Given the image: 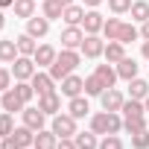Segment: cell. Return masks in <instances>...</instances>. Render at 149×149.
<instances>
[{
  "instance_id": "29",
  "label": "cell",
  "mask_w": 149,
  "mask_h": 149,
  "mask_svg": "<svg viewBox=\"0 0 149 149\" xmlns=\"http://www.w3.org/2000/svg\"><path fill=\"white\" fill-rule=\"evenodd\" d=\"M41 9H44V18H47V21H56V18L64 15V6L58 3V0H44V6H41Z\"/></svg>"
},
{
  "instance_id": "26",
  "label": "cell",
  "mask_w": 149,
  "mask_h": 149,
  "mask_svg": "<svg viewBox=\"0 0 149 149\" xmlns=\"http://www.w3.org/2000/svg\"><path fill=\"white\" fill-rule=\"evenodd\" d=\"M12 9H15V18L29 21V18L35 15V0H15V3H12Z\"/></svg>"
},
{
  "instance_id": "25",
  "label": "cell",
  "mask_w": 149,
  "mask_h": 149,
  "mask_svg": "<svg viewBox=\"0 0 149 149\" xmlns=\"http://www.w3.org/2000/svg\"><path fill=\"white\" fill-rule=\"evenodd\" d=\"M21 53H18V44H15V38H6V41H0V61H15Z\"/></svg>"
},
{
  "instance_id": "10",
  "label": "cell",
  "mask_w": 149,
  "mask_h": 149,
  "mask_svg": "<svg viewBox=\"0 0 149 149\" xmlns=\"http://www.w3.org/2000/svg\"><path fill=\"white\" fill-rule=\"evenodd\" d=\"M29 82H32V88H35V94H38V97H44V94H53V91H56V79L50 76V73L35 70V76H32Z\"/></svg>"
},
{
  "instance_id": "39",
  "label": "cell",
  "mask_w": 149,
  "mask_h": 149,
  "mask_svg": "<svg viewBox=\"0 0 149 149\" xmlns=\"http://www.w3.org/2000/svg\"><path fill=\"white\" fill-rule=\"evenodd\" d=\"M100 149H123V140L117 134H105V140L100 143Z\"/></svg>"
},
{
  "instance_id": "43",
  "label": "cell",
  "mask_w": 149,
  "mask_h": 149,
  "mask_svg": "<svg viewBox=\"0 0 149 149\" xmlns=\"http://www.w3.org/2000/svg\"><path fill=\"white\" fill-rule=\"evenodd\" d=\"M140 35H143V41H149V21H143V26H140Z\"/></svg>"
},
{
  "instance_id": "1",
  "label": "cell",
  "mask_w": 149,
  "mask_h": 149,
  "mask_svg": "<svg viewBox=\"0 0 149 149\" xmlns=\"http://www.w3.org/2000/svg\"><path fill=\"white\" fill-rule=\"evenodd\" d=\"M79 61H82V58H79L76 50H61V53L56 56V61L50 64V76H53L56 82H61L64 76H70V73L79 67Z\"/></svg>"
},
{
  "instance_id": "9",
  "label": "cell",
  "mask_w": 149,
  "mask_h": 149,
  "mask_svg": "<svg viewBox=\"0 0 149 149\" xmlns=\"http://www.w3.org/2000/svg\"><path fill=\"white\" fill-rule=\"evenodd\" d=\"M82 41H85L82 26H67V29L61 32V47H64V50H79Z\"/></svg>"
},
{
  "instance_id": "23",
  "label": "cell",
  "mask_w": 149,
  "mask_h": 149,
  "mask_svg": "<svg viewBox=\"0 0 149 149\" xmlns=\"http://www.w3.org/2000/svg\"><path fill=\"white\" fill-rule=\"evenodd\" d=\"M15 44H18V53H21V56H35V50H38V44H35V38H32L29 32L18 35Z\"/></svg>"
},
{
  "instance_id": "19",
  "label": "cell",
  "mask_w": 149,
  "mask_h": 149,
  "mask_svg": "<svg viewBox=\"0 0 149 149\" xmlns=\"http://www.w3.org/2000/svg\"><path fill=\"white\" fill-rule=\"evenodd\" d=\"M117 76H120V79H126V82H132V79L137 76V61H134V58H129V56H126L123 61H117Z\"/></svg>"
},
{
  "instance_id": "16",
  "label": "cell",
  "mask_w": 149,
  "mask_h": 149,
  "mask_svg": "<svg viewBox=\"0 0 149 149\" xmlns=\"http://www.w3.org/2000/svg\"><path fill=\"white\" fill-rule=\"evenodd\" d=\"M38 108L44 111V114H58L61 111V97L53 91V94H44V97H38Z\"/></svg>"
},
{
  "instance_id": "44",
  "label": "cell",
  "mask_w": 149,
  "mask_h": 149,
  "mask_svg": "<svg viewBox=\"0 0 149 149\" xmlns=\"http://www.w3.org/2000/svg\"><path fill=\"white\" fill-rule=\"evenodd\" d=\"M140 53H143V58H149V41H143V47H140Z\"/></svg>"
},
{
  "instance_id": "48",
  "label": "cell",
  "mask_w": 149,
  "mask_h": 149,
  "mask_svg": "<svg viewBox=\"0 0 149 149\" xmlns=\"http://www.w3.org/2000/svg\"><path fill=\"white\" fill-rule=\"evenodd\" d=\"M143 108H146V114H149V97H146V100H143Z\"/></svg>"
},
{
  "instance_id": "22",
  "label": "cell",
  "mask_w": 149,
  "mask_h": 149,
  "mask_svg": "<svg viewBox=\"0 0 149 149\" xmlns=\"http://www.w3.org/2000/svg\"><path fill=\"white\" fill-rule=\"evenodd\" d=\"M88 111H91V105H88V100H85V97H73V100H70V105H67V114H73L76 120L88 117Z\"/></svg>"
},
{
  "instance_id": "21",
  "label": "cell",
  "mask_w": 149,
  "mask_h": 149,
  "mask_svg": "<svg viewBox=\"0 0 149 149\" xmlns=\"http://www.w3.org/2000/svg\"><path fill=\"white\" fill-rule=\"evenodd\" d=\"M12 137L21 143V149H32V143H35V132H32L29 126H18V129L12 132Z\"/></svg>"
},
{
  "instance_id": "5",
  "label": "cell",
  "mask_w": 149,
  "mask_h": 149,
  "mask_svg": "<svg viewBox=\"0 0 149 149\" xmlns=\"http://www.w3.org/2000/svg\"><path fill=\"white\" fill-rule=\"evenodd\" d=\"M0 108L9 111V114H15V111H24V108H26V102L21 100V94H18L15 88H9V91L0 94Z\"/></svg>"
},
{
  "instance_id": "17",
  "label": "cell",
  "mask_w": 149,
  "mask_h": 149,
  "mask_svg": "<svg viewBox=\"0 0 149 149\" xmlns=\"http://www.w3.org/2000/svg\"><path fill=\"white\" fill-rule=\"evenodd\" d=\"M56 56H58V53H56V50H53L50 44H41V47L35 50V56H32V61H35L38 67H50V64L56 61Z\"/></svg>"
},
{
  "instance_id": "15",
  "label": "cell",
  "mask_w": 149,
  "mask_h": 149,
  "mask_svg": "<svg viewBox=\"0 0 149 149\" xmlns=\"http://www.w3.org/2000/svg\"><path fill=\"white\" fill-rule=\"evenodd\" d=\"M102 56H105V61H108V64H117V61H123V58H126V44H123V41H108Z\"/></svg>"
},
{
  "instance_id": "20",
  "label": "cell",
  "mask_w": 149,
  "mask_h": 149,
  "mask_svg": "<svg viewBox=\"0 0 149 149\" xmlns=\"http://www.w3.org/2000/svg\"><path fill=\"white\" fill-rule=\"evenodd\" d=\"M94 73L100 76V82H102L105 88H114V82L120 79V76H117V67H111V64H97Z\"/></svg>"
},
{
  "instance_id": "46",
  "label": "cell",
  "mask_w": 149,
  "mask_h": 149,
  "mask_svg": "<svg viewBox=\"0 0 149 149\" xmlns=\"http://www.w3.org/2000/svg\"><path fill=\"white\" fill-rule=\"evenodd\" d=\"M15 0H0V9H6V6H12Z\"/></svg>"
},
{
  "instance_id": "27",
  "label": "cell",
  "mask_w": 149,
  "mask_h": 149,
  "mask_svg": "<svg viewBox=\"0 0 149 149\" xmlns=\"http://www.w3.org/2000/svg\"><path fill=\"white\" fill-rule=\"evenodd\" d=\"M73 140H76L79 149H100V140H97L94 132H76V134H73Z\"/></svg>"
},
{
  "instance_id": "14",
  "label": "cell",
  "mask_w": 149,
  "mask_h": 149,
  "mask_svg": "<svg viewBox=\"0 0 149 149\" xmlns=\"http://www.w3.org/2000/svg\"><path fill=\"white\" fill-rule=\"evenodd\" d=\"M26 32H29L32 38H44V35L50 32V21H47L44 15H41V18H35V15H32V18L26 21Z\"/></svg>"
},
{
  "instance_id": "40",
  "label": "cell",
  "mask_w": 149,
  "mask_h": 149,
  "mask_svg": "<svg viewBox=\"0 0 149 149\" xmlns=\"http://www.w3.org/2000/svg\"><path fill=\"white\" fill-rule=\"evenodd\" d=\"M9 88H12V73L0 67V94H3V91H9Z\"/></svg>"
},
{
  "instance_id": "33",
  "label": "cell",
  "mask_w": 149,
  "mask_h": 149,
  "mask_svg": "<svg viewBox=\"0 0 149 149\" xmlns=\"http://www.w3.org/2000/svg\"><path fill=\"white\" fill-rule=\"evenodd\" d=\"M102 91H105V85L100 82L97 73H94V76H85V94H88V97H100Z\"/></svg>"
},
{
  "instance_id": "8",
  "label": "cell",
  "mask_w": 149,
  "mask_h": 149,
  "mask_svg": "<svg viewBox=\"0 0 149 149\" xmlns=\"http://www.w3.org/2000/svg\"><path fill=\"white\" fill-rule=\"evenodd\" d=\"M21 117H24V126H29L32 132H41L44 123H47V114H44L41 108H29V105L21 111Z\"/></svg>"
},
{
  "instance_id": "32",
  "label": "cell",
  "mask_w": 149,
  "mask_h": 149,
  "mask_svg": "<svg viewBox=\"0 0 149 149\" xmlns=\"http://www.w3.org/2000/svg\"><path fill=\"white\" fill-rule=\"evenodd\" d=\"M123 129H126L129 134L143 132V129H146V114H140V117H123Z\"/></svg>"
},
{
  "instance_id": "3",
  "label": "cell",
  "mask_w": 149,
  "mask_h": 149,
  "mask_svg": "<svg viewBox=\"0 0 149 149\" xmlns=\"http://www.w3.org/2000/svg\"><path fill=\"white\" fill-rule=\"evenodd\" d=\"M35 70H38V64L32 61V56H18V58L12 61V76H15L18 82H29V79L35 76Z\"/></svg>"
},
{
  "instance_id": "4",
  "label": "cell",
  "mask_w": 149,
  "mask_h": 149,
  "mask_svg": "<svg viewBox=\"0 0 149 149\" xmlns=\"http://www.w3.org/2000/svg\"><path fill=\"white\" fill-rule=\"evenodd\" d=\"M53 134L56 137H73L76 134V117L73 114H53Z\"/></svg>"
},
{
  "instance_id": "31",
  "label": "cell",
  "mask_w": 149,
  "mask_h": 149,
  "mask_svg": "<svg viewBox=\"0 0 149 149\" xmlns=\"http://www.w3.org/2000/svg\"><path fill=\"white\" fill-rule=\"evenodd\" d=\"M120 111H123V117H140V114H146V108H143L140 100H126Z\"/></svg>"
},
{
  "instance_id": "49",
  "label": "cell",
  "mask_w": 149,
  "mask_h": 149,
  "mask_svg": "<svg viewBox=\"0 0 149 149\" xmlns=\"http://www.w3.org/2000/svg\"><path fill=\"white\" fill-rule=\"evenodd\" d=\"M58 3H61V6H70V3H73V0H58Z\"/></svg>"
},
{
  "instance_id": "30",
  "label": "cell",
  "mask_w": 149,
  "mask_h": 149,
  "mask_svg": "<svg viewBox=\"0 0 149 149\" xmlns=\"http://www.w3.org/2000/svg\"><path fill=\"white\" fill-rule=\"evenodd\" d=\"M132 18L137 21V24H143V21H149V3H146V0H134V3H132Z\"/></svg>"
},
{
  "instance_id": "41",
  "label": "cell",
  "mask_w": 149,
  "mask_h": 149,
  "mask_svg": "<svg viewBox=\"0 0 149 149\" xmlns=\"http://www.w3.org/2000/svg\"><path fill=\"white\" fill-rule=\"evenodd\" d=\"M56 149H79V146H76L73 137H58V146H56Z\"/></svg>"
},
{
  "instance_id": "6",
  "label": "cell",
  "mask_w": 149,
  "mask_h": 149,
  "mask_svg": "<svg viewBox=\"0 0 149 149\" xmlns=\"http://www.w3.org/2000/svg\"><path fill=\"white\" fill-rule=\"evenodd\" d=\"M100 102H102V111H120L123 102H126V97H123L117 88H105V91L100 94Z\"/></svg>"
},
{
  "instance_id": "11",
  "label": "cell",
  "mask_w": 149,
  "mask_h": 149,
  "mask_svg": "<svg viewBox=\"0 0 149 149\" xmlns=\"http://www.w3.org/2000/svg\"><path fill=\"white\" fill-rule=\"evenodd\" d=\"M82 91H85V79H79L76 73H70V76H64V79H61V94H64L67 100L79 97Z\"/></svg>"
},
{
  "instance_id": "18",
  "label": "cell",
  "mask_w": 149,
  "mask_h": 149,
  "mask_svg": "<svg viewBox=\"0 0 149 149\" xmlns=\"http://www.w3.org/2000/svg\"><path fill=\"white\" fill-rule=\"evenodd\" d=\"M58 146V137L53 134V129L47 132V129H41V132H35V143H32V149H56Z\"/></svg>"
},
{
  "instance_id": "37",
  "label": "cell",
  "mask_w": 149,
  "mask_h": 149,
  "mask_svg": "<svg viewBox=\"0 0 149 149\" xmlns=\"http://www.w3.org/2000/svg\"><path fill=\"white\" fill-rule=\"evenodd\" d=\"M15 91L21 94V100H24V102H29V100L35 97V88H32V82H18V85H15Z\"/></svg>"
},
{
  "instance_id": "34",
  "label": "cell",
  "mask_w": 149,
  "mask_h": 149,
  "mask_svg": "<svg viewBox=\"0 0 149 149\" xmlns=\"http://www.w3.org/2000/svg\"><path fill=\"white\" fill-rule=\"evenodd\" d=\"M12 132H15V120H12L9 111H3L0 114V137H9Z\"/></svg>"
},
{
  "instance_id": "38",
  "label": "cell",
  "mask_w": 149,
  "mask_h": 149,
  "mask_svg": "<svg viewBox=\"0 0 149 149\" xmlns=\"http://www.w3.org/2000/svg\"><path fill=\"white\" fill-rule=\"evenodd\" d=\"M108 9H111L114 15H123V12L132 9V0H108Z\"/></svg>"
},
{
  "instance_id": "42",
  "label": "cell",
  "mask_w": 149,
  "mask_h": 149,
  "mask_svg": "<svg viewBox=\"0 0 149 149\" xmlns=\"http://www.w3.org/2000/svg\"><path fill=\"white\" fill-rule=\"evenodd\" d=\"M0 149H21V143L9 134V137H3V143H0Z\"/></svg>"
},
{
  "instance_id": "2",
  "label": "cell",
  "mask_w": 149,
  "mask_h": 149,
  "mask_svg": "<svg viewBox=\"0 0 149 149\" xmlns=\"http://www.w3.org/2000/svg\"><path fill=\"white\" fill-rule=\"evenodd\" d=\"M123 129V120L117 111H100L91 117V132L94 134H117Z\"/></svg>"
},
{
  "instance_id": "47",
  "label": "cell",
  "mask_w": 149,
  "mask_h": 149,
  "mask_svg": "<svg viewBox=\"0 0 149 149\" xmlns=\"http://www.w3.org/2000/svg\"><path fill=\"white\" fill-rule=\"evenodd\" d=\"M6 26V15H3V9H0V29Z\"/></svg>"
},
{
  "instance_id": "7",
  "label": "cell",
  "mask_w": 149,
  "mask_h": 149,
  "mask_svg": "<svg viewBox=\"0 0 149 149\" xmlns=\"http://www.w3.org/2000/svg\"><path fill=\"white\" fill-rule=\"evenodd\" d=\"M79 50L85 53V58H100V56L105 53V41H102L100 35H85V41H82Z\"/></svg>"
},
{
  "instance_id": "28",
  "label": "cell",
  "mask_w": 149,
  "mask_h": 149,
  "mask_svg": "<svg viewBox=\"0 0 149 149\" xmlns=\"http://www.w3.org/2000/svg\"><path fill=\"white\" fill-rule=\"evenodd\" d=\"M120 29H123V21L108 18V21L102 24V35H105V41H117V38H120Z\"/></svg>"
},
{
  "instance_id": "35",
  "label": "cell",
  "mask_w": 149,
  "mask_h": 149,
  "mask_svg": "<svg viewBox=\"0 0 149 149\" xmlns=\"http://www.w3.org/2000/svg\"><path fill=\"white\" fill-rule=\"evenodd\" d=\"M137 35H140V29H134L132 24H123V29H120V38H117V41L132 44V41H137Z\"/></svg>"
},
{
  "instance_id": "24",
  "label": "cell",
  "mask_w": 149,
  "mask_h": 149,
  "mask_svg": "<svg viewBox=\"0 0 149 149\" xmlns=\"http://www.w3.org/2000/svg\"><path fill=\"white\" fill-rule=\"evenodd\" d=\"M129 94H132V100H146V97H149V82L140 79V76H134V79L129 82Z\"/></svg>"
},
{
  "instance_id": "45",
  "label": "cell",
  "mask_w": 149,
  "mask_h": 149,
  "mask_svg": "<svg viewBox=\"0 0 149 149\" xmlns=\"http://www.w3.org/2000/svg\"><path fill=\"white\" fill-rule=\"evenodd\" d=\"M100 3H102V0H85V6H91V9H97Z\"/></svg>"
},
{
  "instance_id": "13",
  "label": "cell",
  "mask_w": 149,
  "mask_h": 149,
  "mask_svg": "<svg viewBox=\"0 0 149 149\" xmlns=\"http://www.w3.org/2000/svg\"><path fill=\"white\" fill-rule=\"evenodd\" d=\"M102 24H105V18H102L97 9L85 12V21H82V26H85V32H88V35H97V32H102Z\"/></svg>"
},
{
  "instance_id": "36",
  "label": "cell",
  "mask_w": 149,
  "mask_h": 149,
  "mask_svg": "<svg viewBox=\"0 0 149 149\" xmlns=\"http://www.w3.org/2000/svg\"><path fill=\"white\" fill-rule=\"evenodd\" d=\"M132 149H149V132H134L132 134Z\"/></svg>"
},
{
  "instance_id": "12",
  "label": "cell",
  "mask_w": 149,
  "mask_h": 149,
  "mask_svg": "<svg viewBox=\"0 0 149 149\" xmlns=\"http://www.w3.org/2000/svg\"><path fill=\"white\" fill-rule=\"evenodd\" d=\"M61 21H64L67 26H82V21H85V6H76V3L64 6V15H61Z\"/></svg>"
}]
</instances>
